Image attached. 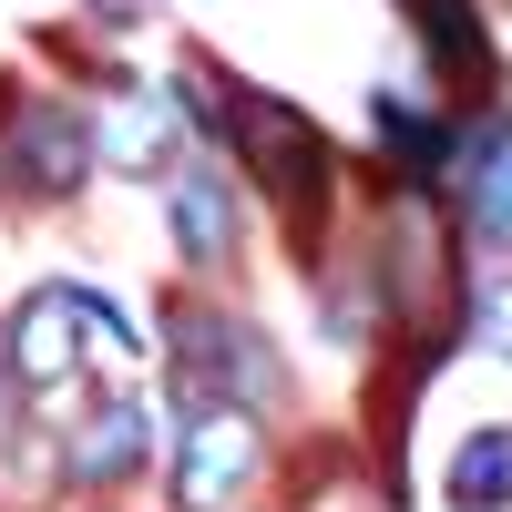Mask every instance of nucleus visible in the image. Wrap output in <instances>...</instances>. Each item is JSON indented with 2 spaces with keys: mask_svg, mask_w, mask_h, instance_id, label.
<instances>
[{
  "mask_svg": "<svg viewBox=\"0 0 512 512\" xmlns=\"http://www.w3.org/2000/svg\"><path fill=\"white\" fill-rule=\"evenodd\" d=\"M226 175L256 185V205H277L297 236H328V216H338V144L287 93L226 82Z\"/></svg>",
  "mask_w": 512,
  "mask_h": 512,
  "instance_id": "1",
  "label": "nucleus"
},
{
  "mask_svg": "<svg viewBox=\"0 0 512 512\" xmlns=\"http://www.w3.org/2000/svg\"><path fill=\"white\" fill-rule=\"evenodd\" d=\"M164 369H175V420L185 410H256L267 420L287 400V359H277V338L216 308V297H164Z\"/></svg>",
  "mask_w": 512,
  "mask_h": 512,
  "instance_id": "2",
  "label": "nucleus"
},
{
  "mask_svg": "<svg viewBox=\"0 0 512 512\" xmlns=\"http://www.w3.org/2000/svg\"><path fill=\"white\" fill-rule=\"evenodd\" d=\"M277 431L256 410H185L175 420V482H164V502L175 512H267L277 492Z\"/></svg>",
  "mask_w": 512,
  "mask_h": 512,
  "instance_id": "3",
  "label": "nucleus"
},
{
  "mask_svg": "<svg viewBox=\"0 0 512 512\" xmlns=\"http://www.w3.org/2000/svg\"><path fill=\"white\" fill-rule=\"evenodd\" d=\"M0 185L31 195V205H72L93 185V134H82L72 93H41V82L0 93Z\"/></svg>",
  "mask_w": 512,
  "mask_h": 512,
  "instance_id": "4",
  "label": "nucleus"
},
{
  "mask_svg": "<svg viewBox=\"0 0 512 512\" xmlns=\"http://www.w3.org/2000/svg\"><path fill=\"white\" fill-rule=\"evenodd\" d=\"M82 134H93L103 175H154L164 185L185 164V123L164 103V72H123V62L82 72Z\"/></svg>",
  "mask_w": 512,
  "mask_h": 512,
  "instance_id": "5",
  "label": "nucleus"
},
{
  "mask_svg": "<svg viewBox=\"0 0 512 512\" xmlns=\"http://www.w3.org/2000/svg\"><path fill=\"white\" fill-rule=\"evenodd\" d=\"M82 359H93V318H82V287H72V277L31 287L21 308L0 318V379H11V390H31L41 410H72Z\"/></svg>",
  "mask_w": 512,
  "mask_h": 512,
  "instance_id": "6",
  "label": "nucleus"
},
{
  "mask_svg": "<svg viewBox=\"0 0 512 512\" xmlns=\"http://www.w3.org/2000/svg\"><path fill=\"white\" fill-rule=\"evenodd\" d=\"M144 472H154V410L134 390H113V379H93V400L62 410V492L113 502V492H134Z\"/></svg>",
  "mask_w": 512,
  "mask_h": 512,
  "instance_id": "7",
  "label": "nucleus"
},
{
  "mask_svg": "<svg viewBox=\"0 0 512 512\" xmlns=\"http://www.w3.org/2000/svg\"><path fill=\"white\" fill-rule=\"evenodd\" d=\"M164 236H175L185 277H236L246 256V185L226 175V154H185L164 175Z\"/></svg>",
  "mask_w": 512,
  "mask_h": 512,
  "instance_id": "8",
  "label": "nucleus"
},
{
  "mask_svg": "<svg viewBox=\"0 0 512 512\" xmlns=\"http://www.w3.org/2000/svg\"><path fill=\"white\" fill-rule=\"evenodd\" d=\"M400 21L420 41V72L441 82V113H492L502 103V52H492V21L482 0H400Z\"/></svg>",
  "mask_w": 512,
  "mask_h": 512,
  "instance_id": "9",
  "label": "nucleus"
},
{
  "mask_svg": "<svg viewBox=\"0 0 512 512\" xmlns=\"http://www.w3.org/2000/svg\"><path fill=\"white\" fill-rule=\"evenodd\" d=\"M451 226L482 267H512V103L461 123V164H451Z\"/></svg>",
  "mask_w": 512,
  "mask_h": 512,
  "instance_id": "10",
  "label": "nucleus"
},
{
  "mask_svg": "<svg viewBox=\"0 0 512 512\" xmlns=\"http://www.w3.org/2000/svg\"><path fill=\"white\" fill-rule=\"evenodd\" d=\"M369 134H379V164H390V185H400V195H420V205H431V195L451 185V164H461V113L410 103L400 82H379V93H369Z\"/></svg>",
  "mask_w": 512,
  "mask_h": 512,
  "instance_id": "11",
  "label": "nucleus"
},
{
  "mask_svg": "<svg viewBox=\"0 0 512 512\" xmlns=\"http://www.w3.org/2000/svg\"><path fill=\"white\" fill-rule=\"evenodd\" d=\"M318 338L349 349V359H369L379 338H400V308H390V277H379L369 236H349L338 256H318Z\"/></svg>",
  "mask_w": 512,
  "mask_h": 512,
  "instance_id": "12",
  "label": "nucleus"
},
{
  "mask_svg": "<svg viewBox=\"0 0 512 512\" xmlns=\"http://www.w3.org/2000/svg\"><path fill=\"white\" fill-rule=\"evenodd\" d=\"M441 492H451V512H512V420H482V431L451 441Z\"/></svg>",
  "mask_w": 512,
  "mask_h": 512,
  "instance_id": "13",
  "label": "nucleus"
},
{
  "mask_svg": "<svg viewBox=\"0 0 512 512\" xmlns=\"http://www.w3.org/2000/svg\"><path fill=\"white\" fill-rule=\"evenodd\" d=\"M461 338L512 359V267H461Z\"/></svg>",
  "mask_w": 512,
  "mask_h": 512,
  "instance_id": "14",
  "label": "nucleus"
},
{
  "mask_svg": "<svg viewBox=\"0 0 512 512\" xmlns=\"http://www.w3.org/2000/svg\"><path fill=\"white\" fill-rule=\"evenodd\" d=\"M93 21H113V31L123 21H154V0H93Z\"/></svg>",
  "mask_w": 512,
  "mask_h": 512,
  "instance_id": "15",
  "label": "nucleus"
},
{
  "mask_svg": "<svg viewBox=\"0 0 512 512\" xmlns=\"http://www.w3.org/2000/svg\"><path fill=\"white\" fill-rule=\"evenodd\" d=\"M21 431V390H11V379H0V441H11Z\"/></svg>",
  "mask_w": 512,
  "mask_h": 512,
  "instance_id": "16",
  "label": "nucleus"
}]
</instances>
